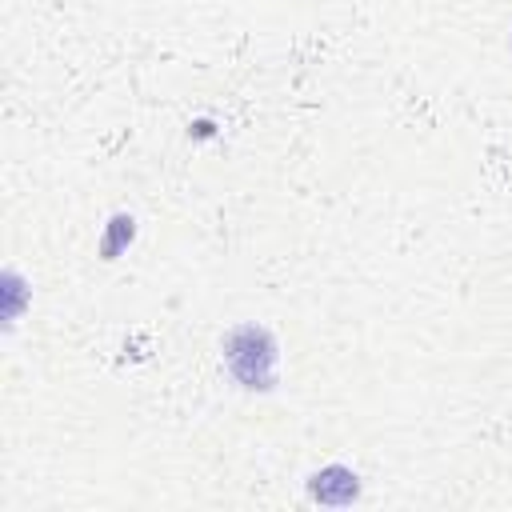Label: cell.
<instances>
[{"label": "cell", "instance_id": "obj_1", "mask_svg": "<svg viewBox=\"0 0 512 512\" xmlns=\"http://www.w3.org/2000/svg\"><path fill=\"white\" fill-rule=\"evenodd\" d=\"M224 364L244 388L268 392L276 384V340L260 324H240L224 336Z\"/></svg>", "mask_w": 512, "mask_h": 512}, {"label": "cell", "instance_id": "obj_2", "mask_svg": "<svg viewBox=\"0 0 512 512\" xmlns=\"http://www.w3.org/2000/svg\"><path fill=\"white\" fill-rule=\"evenodd\" d=\"M356 492H360V484L348 468H324L312 476V496L324 504H348V500H356Z\"/></svg>", "mask_w": 512, "mask_h": 512}]
</instances>
